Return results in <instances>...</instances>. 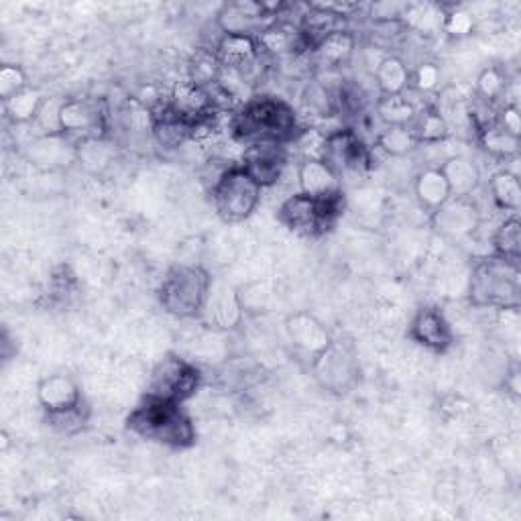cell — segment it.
Wrapping results in <instances>:
<instances>
[{"label": "cell", "mask_w": 521, "mask_h": 521, "mask_svg": "<svg viewBox=\"0 0 521 521\" xmlns=\"http://www.w3.org/2000/svg\"><path fill=\"white\" fill-rule=\"evenodd\" d=\"M298 131L296 110L275 96L247 100L230 121V133L247 147L255 143L285 145L298 137Z\"/></svg>", "instance_id": "cell-1"}, {"label": "cell", "mask_w": 521, "mask_h": 521, "mask_svg": "<svg viewBox=\"0 0 521 521\" xmlns=\"http://www.w3.org/2000/svg\"><path fill=\"white\" fill-rule=\"evenodd\" d=\"M127 430L147 442L173 450L192 448L198 438L196 426L184 410V403H173L151 395H145L127 416Z\"/></svg>", "instance_id": "cell-2"}, {"label": "cell", "mask_w": 521, "mask_h": 521, "mask_svg": "<svg viewBox=\"0 0 521 521\" xmlns=\"http://www.w3.org/2000/svg\"><path fill=\"white\" fill-rule=\"evenodd\" d=\"M521 294L519 263L503 257H487L473 267L469 298L477 308L517 310Z\"/></svg>", "instance_id": "cell-3"}, {"label": "cell", "mask_w": 521, "mask_h": 521, "mask_svg": "<svg viewBox=\"0 0 521 521\" xmlns=\"http://www.w3.org/2000/svg\"><path fill=\"white\" fill-rule=\"evenodd\" d=\"M212 279L214 277L200 265L169 267L157 289L161 308L180 320L200 318Z\"/></svg>", "instance_id": "cell-4"}, {"label": "cell", "mask_w": 521, "mask_h": 521, "mask_svg": "<svg viewBox=\"0 0 521 521\" xmlns=\"http://www.w3.org/2000/svg\"><path fill=\"white\" fill-rule=\"evenodd\" d=\"M344 210V194L316 198L308 194L289 196L277 210V220L292 233L318 239L334 228L336 220Z\"/></svg>", "instance_id": "cell-5"}, {"label": "cell", "mask_w": 521, "mask_h": 521, "mask_svg": "<svg viewBox=\"0 0 521 521\" xmlns=\"http://www.w3.org/2000/svg\"><path fill=\"white\" fill-rule=\"evenodd\" d=\"M261 192L263 188L243 165H230L210 188L216 214L230 224L247 220L257 210Z\"/></svg>", "instance_id": "cell-6"}, {"label": "cell", "mask_w": 521, "mask_h": 521, "mask_svg": "<svg viewBox=\"0 0 521 521\" xmlns=\"http://www.w3.org/2000/svg\"><path fill=\"white\" fill-rule=\"evenodd\" d=\"M314 381L336 395L349 393L361 379V365L351 342L334 340L310 363Z\"/></svg>", "instance_id": "cell-7"}, {"label": "cell", "mask_w": 521, "mask_h": 521, "mask_svg": "<svg viewBox=\"0 0 521 521\" xmlns=\"http://www.w3.org/2000/svg\"><path fill=\"white\" fill-rule=\"evenodd\" d=\"M200 385L202 373L196 365L178 355H167L151 371L145 395L173 403H186L198 393Z\"/></svg>", "instance_id": "cell-8"}, {"label": "cell", "mask_w": 521, "mask_h": 521, "mask_svg": "<svg viewBox=\"0 0 521 521\" xmlns=\"http://www.w3.org/2000/svg\"><path fill=\"white\" fill-rule=\"evenodd\" d=\"M320 159L336 173L338 180L359 178L373 167V155L355 129H338L324 137Z\"/></svg>", "instance_id": "cell-9"}, {"label": "cell", "mask_w": 521, "mask_h": 521, "mask_svg": "<svg viewBox=\"0 0 521 521\" xmlns=\"http://www.w3.org/2000/svg\"><path fill=\"white\" fill-rule=\"evenodd\" d=\"M108 129L106 108L92 98H70L60 108V133L74 143L104 139Z\"/></svg>", "instance_id": "cell-10"}, {"label": "cell", "mask_w": 521, "mask_h": 521, "mask_svg": "<svg viewBox=\"0 0 521 521\" xmlns=\"http://www.w3.org/2000/svg\"><path fill=\"white\" fill-rule=\"evenodd\" d=\"M279 9L257 0H237V3H226L218 17L216 25L222 35H247L259 37L269 25H273L279 17Z\"/></svg>", "instance_id": "cell-11"}, {"label": "cell", "mask_w": 521, "mask_h": 521, "mask_svg": "<svg viewBox=\"0 0 521 521\" xmlns=\"http://www.w3.org/2000/svg\"><path fill=\"white\" fill-rule=\"evenodd\" d=\"M436 233L450 241H465L477 233L481 214L471 198H450L436 212H432Z\"/></svg>", "instance_id": "cell-12"}, {"label": "cell", "mask_w": 521, "mask_h": 521, "mask_svg": "<svg viewBox=\"0 0 521 521\" xmlns=\"http://www.w3.org/2000/svg\"><path fill=\"white\" fill-rule=\"evenodd\" d=\"M200 318L218 330H235L241 326L245 318V310L241 306L239 289L228 285L220 279H212L208 298L204 302Z\"/></svg>", "instance_id": "cell-13"}, {"label": "cell", "mask_w": 521, "mask_h": 521, "mask_svg": "<svg viewBox=\"0 0 521 521\" xmlns=\"http://www.w3.org/2000/svg\"><path fill=\"white\" fill-rule=\"evenodd\" d=\"M285 332L287 340L294 346V351L300 357L308 359V363H312L332 342V336L326 330V326L310 312H294L292 316H287Z\"/></svg>", "instance_id": "cell-14"}, {"label": "cell", "mask_w": 521, "mask_h": 521, "mask_svg": "<svg viewBox=\"0 0 521 521\" xmlns=\"http://www.w3.org/2000/svg\"><path fill=\"white\" fill-rule=\"evenodd\" d=\"M408 336L424 346L426 351L432 353H446L450 346L454 344V330L448 322V318L444 316L442 310L438 308H422L418 310V314L414 316L410 328H408Z\"/></svg>", "instance_id": "cell-15"}, {"label": "cell", "mask_w": 521, "mask_h": 521, "mask_svg": "<svg viewBox=\"0 0 521 521\" xmlns=\"http://www.w3.org/2000/svg\"><path fill=\"white\" fill-rule=\"evenodd\" d=\"M241 165L251 173L261 188H269L283 176L287 153L285 147L277 143H255L245 149Z\"/></svg>", "instance_id": "cell-16"}, {"label": "cell", "mask_w": 521, "mask_h": 521, "mask_svg": "<svg viewBox=\"0 0 521 521\" xmlns=\"http://www.w3.org/2000/svg\"><path fill=\"white\" fill-rule=\"evenodd\" d=\"M82 399L78 381L66 373H51L37 383V401L45 414L74 408Z\"/></svg>", "instance_id": "cell-17"}, {"label": "cell", "mask_w": 521, "mask_h": 521, "mask_svg": "<svg viewBox=\"0 0 521 521\" xmlns=\"http://www.w3.org/2000/svg\"><path fill=\"white\" fill-rule=\"evenodd\" d=\"M29 159L45 171L64 169L72 163H78V143L62 133L43 135L35 143H31Z\"/></svg>", "instance_id": "cell-18"}, {"label": "cell", "mask_w": 521, "mask_h": 521, "mask_svg": "<svg viewBox=\"0 0 521 521\" xmlns=\"http://www.w3.org/2000/svg\"><path fill=\"white\" fill-rule=\"evenodd\" d=\"M261 47L257 37L247 35H222L216 45V55L224 70L245 74L253 66L259 64Z\"/></svg>", "instance_id": "cell-19"}, {"label": "cell", "mask_w": 521, "mask_h": 521, "mask_svg": "<svg viewBox=\"0 0 521 521\" xmlns=\"http://www.w3.org/2000/svg\"><path fill=\"white\" fill-rule=\"evenodd\" d=\"M357 49V37L346 31L338 29L330 35H326L312 51V62L322 70H338L353 60Z\"/></svg>", "instance_id": "cell-20"}, {"label": "cell", "mask_w": 521, "mask_h": 521, "mask_svg": "<svg viewBox=\"0 0 521 521\" xmlns=\"http://www.w3.org/2000/svg\"><path fill=\"white\" fill-rule=\"evenodd\" d=\"M300 192L316 198H326L342 192V182L320 157H306L298 167Z\"/></svg>", "instance_id": "cell-21"}, {"label": "cell", "mask_w": 521, "mask_h": 521, "mask_svg": "<svg viewBox=\"0 0 521 521\" xmlns=\"http://www.w3.org/2000/svg\"><path fill=\"white\" fill-rule=\"evenodd\" d=\"M440 169L448 180L452 198H471L481 184V171L469 157H448Z\"/></svg>", "instance_id": "cell-22"}, {"label": "cell", "mask_w": 521, "mask_h": 521, "mask_svg": "<svg viewBox=\"0 0 521 521\" xmlns=\"http://www.w3.org/2000/svg\"><path fill=\"white\" fill-rule=\"evenodd\" d=\"M414 194L420 206L428 212H436L442 204H446L452 198L448 180L442 173L440 165L426 167L418 173L414 182Z\"/></svg>", "instance_id": "cell-23"}, {"label": "cell", "mask_w": 521, "mask_h": 521, "mask_svg": "<svg viewBox=\"0 0 521 521\" xmlns=\"http://www.w3.org/2000/svg\"><path fill=\"white\" fill-rule=\"evenodd\" d=\"M169 104H171L173 110H178L182 117H186L190 121H198V119L206 117V114L216 112L212 108L208 90L194 84L192 80L180 82L176 88H173Z\"/></svg>", "instance_id": "cell-24"}, {"label": "cell", "mask_w": 521, "mask_h": 521, "mask_svg": "<svg viewBox=\"0 0 521 521\" xmlns=\"http://www.w3.org/2000/svg\"><path fill=\"white\" fill-rule=\"evenodd\" d=\"M410 80L412 72L408 64L397 55H385L375 66V82L381 96L405 94V90H410Z\"/></svg>", "instance_id": "cell-25"}, {"label": "cell", "mask_w": 521, "mask_h": 521, "mask_svg": "<svg viewBox=\"0 0 521 521\" xmlns=\"http://www.w3.org/2000/svg\"><path fill=\"white\" fill-rule=\"evenodd\" d=\"M410 129L414 131L420 145H436L446 141L450 135L448 121L436 106H424L422 110H418Z\"/></svg>", "instance_id": "cell-26"}, {"label": "cell", "mask_w": 521, "mask_h": 521, "mask_svg": "<svg viewBox=\"0 0 521 521\" xmlns=\"http://www.w3.org/2000/svg\"><path fill=\"white\" fill-rule=\"evenodd\" d=\"M375 110L385 127H410L418 114L416 104L405 94L379 96Z\"/></svg>", "instance_id": "cell-27"}, {"label": "cell", "mask_w": 521, "mask_h": 521, "mask_svg": "<svg viewBox=\"0 0 521 521\" xmlns=\"http://www.w3.org/2000/svg\"><path fill=\"white\" fill-rule=\"evenodd\" d=\"M45 98L37 88L27 86L25 90H21L19 94H15L13 98L5 100V114L7 119L15 125H29V123H37V117L41 112Z\"/></svg>", "instance_id": "cell-28"}, {"label": "cell", "mask_w": 521, "mask_h": 521, "mask_svg": "<svg viewBox=\"0 0 521 521\" xmlns=\"http://www.w3.org/2000/svg\"><path fill=\"white\" fill-rule=\"evenodd\" d=\"M489 194L501 210H509V212L517 214V210L521 206V184H519L517 173L509 171V169H501V171L493 173L489 180Z\"/></svg>", "instance_id": "cell-29"}, {"label": "cell", "mask_w": 521, "mask_h": 521, "mask_svg": "<svg viewBox=\"0 0 521 521\" xmlns=\"http://www.w3.org/2000/svg\"><path fill=\"white\" fill-rule=\"evenodd\" d=\"M479 143L493 157L509 159V157H517L519 153V137L505 131L497 121L479 129Z\"/></svg>", "instance_id": "cell-30"}, {"label": "cell", "mask_w": 521, "mask_h": 521, "mask_svg": "<svg viewBox=\"0 0 521 521\" xmlns=\"http://www.w3.org/2000/svg\"><path fill=\"white\" fill-rule=\"evenodd\" d=\"M45 422L57 434L76 436V434H80L88 426V422H90V408H88L86 399H82L78 405H74V408L45 414Z\"/></svg>", "instance_id": "cell-31"}, {"label": "cell", "mask_w": 521, "mask_h": 521, "mask_svg": "<svg viewBox=\"0 0 521 521\" xmlns=\"http://www.w3.org/2000/svg\"><path fill=\"white\" fill-rule=\"evenodd\" d=\"M493 251L497 257L519 263L521 257V224L517 214L505 218L493 235Z\"/></svg>", "instance_id": "cell-32"}, {"label": "cell", "mask_w": 521, "mask_h": 521, "mask_svg": "<svg viewBox=\"0 0 521 521\" xmlns=\"http://www.w3.org/2000/svg\"><path fill=\"white\" fill-rule=\"evenodd\" d=\"M188 72H190V78L194 84L202 86V88H208L216 82H220V76L224 72L218 55H216V49H198L192 60H190V66H188Z\"/></svg>", "instance_id": "cell-33"}, {"label": "cell", "mask_w": 521, "mask_h": 521, "mask_svg": "<svg viewBox=\"0 0 521 521\" xmlns=\"http://www.w3.org/2000/svg\"><path fill=\"white\" fill-rule=\"evenodd\" d=\"M418 145L420 143L410 127H385L377 137V147L391 157H405Z\"/></svg>", "instance_id": "cell-34"}, {"label": "cell", "mask_w": 521, "mask_h": 521, "mask_svg": "<svg viewBox=\"0 0 521 521\" xmlns=\"http://www.w3.org/2000/svg\"><path fill=\"white\" fill-rule=\"evenodd\" d=\"M114 157V151L110 149L106 137L104 139H90L78 143V163L86 169L98 171L104 169Z\"/></svg>", "instance_id": "cell-35"}, {"label": "cell", "mask_w": 521, "mask_h": 521, "mask_svg": "<svg viewBox=\"0 0 521 521\" xmlns=\"http://www.w3.org/2000/svg\"><path fill=\"white\" fill-rule=\"evenodd\" d=\"M477 92L487 102H497L507 92V76L501 68L489 66L485 68L477 78Z\"/></svg>", "instance_id": "cell-36"}, {"label": "cell", "mask_w": 521, "mask_h": 521, "mask_svg": "<svg viewBox=\"0 0 521 521\" xmlns=\"http://www.w3.org/2000/svg\"><path fill=\"white\" fill-rule=\"evenodd\" d=\"M304 102L310 110H314L316 114H322V117H328L336 110V94H332L328 90V86L324 82H310L304 90Z\"/></svg>", "instance_id": "cell-37"}, {"label": "cell", "mask_w": 521, "mask_h": 521, "mask_svg": "<svg viewBox=\"0 0 521 521\" xmlns=\"http://www.w3.org/2000/svg\"><path fill=\"white\" fill-rule=\"evenodd\" d=\"M448 37L454 39H462V37H469L475 31V19L471 13L462 11V9H454L444 13L442 19V27H440Z\"/></svg>", "instance_id": "cell-38"}, {"label": "cell", "mask_w": 521, "mask_h": 521, "mask_svg": "<svg viewBox=\"0 0 521 521\" xmlns=\"http://www.w3.org/2000/svg\"><path fill=\"white\" fill-rule=\"evenodd\" d=\"M27 86H29L27 74L23 72L21 66L5 64L3 68H0V98H3V102L13 98L15 94L25 90Z\"/></svg>", "instance_id": "cell-39"}, {"label": "cell", "mask_w": 521, "mask_h": 521, "mask_svg": "<svg viewBox=\"0 0 521 521\" xmlns=\"http://www.w3.org/2000/svg\"><path fill=\"white\" fill-rule=\"evenodd\" d=\"M239 298H241V306H243L245 314H259V312H265V308H267L269 292H267L265 283L257 281V283H249V285L241 287Z\"/></svg>", "instance_id": "cell-40"}, {"label": "cell", "mask_w": 521, "mask_h": 521, "mask_svg": "<svg viewBox=\"0 0 521 521\" xmlns=\"http://www.w3.org/2000/svg\"><path fill=\"white\" fill-rule=\"evenodd\" d=\"M440 70L436 64H420L414 72H412V80H410V88L418 90V92H434L440 86Z\"/></svg>", "instance_id": "cell-41"}, {"label": "cell", "mask_w": 521, "mask_h": 521, "mask_svg": "<svg viewBox=\"0 0 521 521\" xmlns=\"http://www.w3.org/2000/svg\"><path fill=\"white\" fill-rule=\"evenodd\" d=\"M505 131H509L511 135H517L521 133V117H519V108L517 104H505L501 110H499V117L495 119Z\"/></svg>", "instance_id": "cell-42"}, {"label": "cell", "mask_w": 521, "mask_h": 521, "mask_svg": "<svg viewBox=\"0 0 521 521\" xmlns=\"http://www.w3.org/2000/svg\"><path fill=\"white\" fill-rule=\"evenodd\" d=\"M503 385H505V391H509L513 397H519V369L517 367L507 371Z\"/></svg>", "instance_id": "cell-43"}, {"label": "cell", "mask_w": 521, "mask_h": 521, "mask_svg": "<svg viewBox=\"0 0 521 521\" xmlns=\"http://www.w3.org/2000/svg\"><path fill=\"white\" fill-rule=\"evenodd\" d=\"M9 448V436H7V432H3V450H7Z\"/></svg>", "instance_id": "cell-44"}]
</instances>
